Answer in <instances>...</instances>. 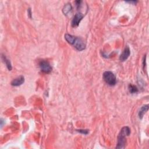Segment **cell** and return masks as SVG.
<instances>
[{
  "label": "cell",
  "mask_w": 149,
  "mask_h": 149,
  "mask_svg": "<svg viewBox=\"0 0 149 149\" xmlns=\"http://www.w3.org/2000/svg\"><path fill=\"white\" fill-rule=\"evenodd\" d=\"M28 13H29V17L30 18H32V12H31V9L30 8L28 9Z\"/></svg>",
  "instance_id": "obj_14"
},
{
  "label": "cell",
  "mask_w": 149,
  "mask_h": 149,
  "mask_svg": "<svg viewBox=\"0 0 149 149\" xmlns=\"http://www.w3.org/2000/svg\"><path fill=\"white\" fill-rule=\"evenodd\" d=\"M39 66L40 70L45 73H50L52 71V67L50 63L47 61H41L39 63Z\"/></svg>",
  "instance_id": "obj_4"
},
{
  "label": "cell",
  "mask_w": 149,
  "mask_h": 149,
  "mask_svg": "<svg viewBox=\"0 0 149 149\" xmlns=\"http://www.w3.org/2000/svg\"><path fill=\"white\" fill-rule=\"evenodd\" d=\"M81 3H82V1H76L77 8H78V9L80 8V6L81 5Z\"/></svg>",
  "instance_id": "obj_13"
},
{
  "label": "cell",
  "mask_w": 149,
  "mask_h": 149,
  "mask_svg": "<svg viewBox=\"0 0 149 149\" xmlns=\"http://www.w3.org/2000/svg\"><path fill=\"white\" fill-rule=\"evenodd\" d=\"M2 59L3 60V61L5 64L6 66L7 67V68L8 69L9 71H11L12 69V65L9 59H7V58L5 57V56L2 54Z\"/></svg>",
  "instance_id": "obj_10"
},
{
  "label": "cell",
  "mask_w": 149,
  "mask_h": 149,
  "mask_svg": "<svg viewBox=\"0 0 149 149\" xmlns=\"http://www.w3.org/2000/svg\"><path fill=\"white\" fill-rule=\"evenodd\" d=\"M65 38L67 42L73 45V47H75L78 51H82L85 49V43L80 38L73 36L69 34H66L65 35Z\"/></svg>",
  "instance_id": "obj_1"
},
{
  "label": "cell",
  "mask_w": 149,
  "mask_h": 149,
  "mask_svg": "<svg viewBox=\"0 0 149 149\" xmlns=\"http://www.w3.org/2000/svg\"><path fill=\"white\" fill-rule=\"evenodd\" d=\"M83 18V15L81 13H77L74 16V17L72 21V27H77L80 23V21L82 20Z\"/></svg>",
  "instance_id": "obj_5"
},
{
  "label": "cell",
  "mask_w": 149,
  "mask_h": 149,
  "mask_svg": "<svg viewBox=\"0 0 149 149\" xmlns=\"http://www.w3.org/2000/svg\"><path fill=\"white\" fill-rule=\"evenodd\" d=\"M128 89H129V92H130L131 94L137 93L139 92L138 87H137L136 86L132 85V84H130V85L128 86Z\"/></svg>",
  "instance_id": "obj_11"
},
{
  "label": "cell",
  "mask_w": 149,
  "mask_h": 149,
  "mask_svg": "<svg viewBox=\"0 0 149 149\" xmlns=\"http://www.w3.org/2000/svg\"><path fill=\"white\" fill-rule=\"evenodd\" d=\"M148 105H145L141 108L140 111L139 112V117L140 119H142L143 117L144 116L146 112L148 111Z\"/></svg>",
  "instance_id": "obj_8"
},
{
  "label": "cell",
  "mask_w": 149,
  "mask_h": 149,
  "mask_svg": "<svg viewBox=\"0 0 149 149\" xmlns=\"http://www.w3.org/2000/svg\"><path fill=\"white\" fill-rule=\"evenodd\" d=\"M127 2H129V3H134V4H136V3H137V1H127Z\"/></svg>",
  "instance_id": "obj_15"
},
{
  "label": "cell",
  "mask_w": 149,
  "mask_h": 149,
  "mask_svg": "<svg viewBox=\"0 0 149 149\" xmlns=\"http://www.w3.org/2000/svg\"><path fill=\"white\" fill-rule=\"evenodd\" d=\"M72 10V6L71 4H66L64 6L63 9H62V11H63V13H64V15H67L68 13H69Z\"/></svg>",
  "instance_id": "obj_9"
},
{
  "label": "cell",
  "mask_w": 149,
  "mask_h": 149,
  "mask_svg": "<svg viewBox=\"0 0 149 149\" xmlns=\"http://www.w3.org/2000/svg\"><path fill=\"white\" fill-rule=\"evenodd\" d=\"M131 134V129L128 126H125L120 131L118 136L117 148H124L126 143V138Z\"/></svg>",
  "instance_id": "obj_2"
},
{
  "label": "cell",
  "mask_w": 149,
  "mask_h": 149,
  "mask_svg": "<svg viewBox=\"0 0 149 149\" xmlns=\"http://www.w3.org/2000/svg\"><path fill=\"white\" fill-rule=\"evenodd\" d=\"M25 82V78L23 76H20L18 78H15V79L11 82V85L13 86H19L24 83Z\"/></svg>",
  "instance_id": "obj_7"
},
{
  "label": "cell",
  "mask_w": 149,
  "mask_h": 149,
  "mask_svg": "<svg viewBox=\"0 0 149 149\" xmlns=\"http://www.w3.org/2000/svg\"><path fill=\"white\" fill-rule=\"evenodd\" d=\"M77 131L79 132V133H82L84 134H87L89 133V131L85 130V129H79V130H77Z\"/></svg>",
  "instance_id": "obj_12"
},
{
  "label": "cell",
  "mask_w": 149,
  "mask_h": 149,
  "mask_svg": "<svg viewBox=\"0 0 149 149\" xmlns=\"http://www.w3.org/2000/svg\"><path fill=\"white\" fill-rule=\"evenodd\" d=\"M103 79L105 83L111 86H115L117 83L116 76L110 71H106L103 73Z\"/></svg>",
  "instance_id": "obj_3"
},
{
  "label": "cell",
  "mask_w": 149,
  "mask_h": 149,
  "mask_svg": "<svg viewBox=\"0 0 149 149\" xmlns=\"http://www.w3.org/2000/svg\"><path fill=\"white\" fill-rule=\"evenodd\" d=\"M130 54H131L130 49H129V48L128 46H126L125 47V49H124V51L122 52V53L121 54V56L119 57L120 61L122 62L126 61V60L129 58Z\"/></svg>",
  "instance_id": "obj_6"
}]
</instances>
